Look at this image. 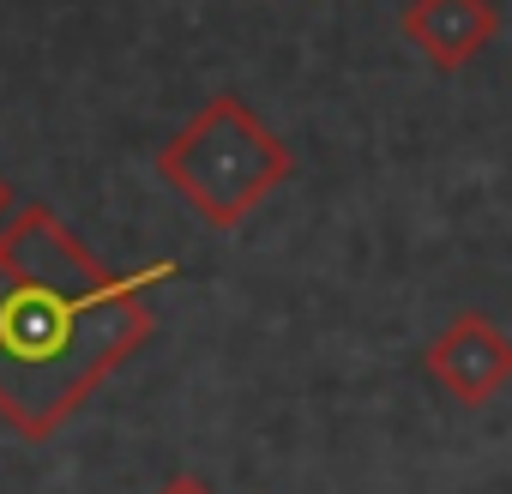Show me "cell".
<instances>
[{
  "instance_id": "cell-1",
  "label": "cell",
  "mask_w": 512,
  "mask_h": 494,
  "mask_svg": "<svg viewBox=\"0 0 512 494\" xmlns=\"http://www.w3.org/2000/svg\"><path fill=\"white\" fill-rule=\"evenodd\" d=\"M169 272L175 266H145L115 278L43 205L13 211L0 223V416L25 440L61 434V422L151 338L139 290Z\"/></svg>"
},
{
  "instance_id": "cell-2",
  "label": "cell",
  "mask_w": 512,
  "mask_h": 494,
  "mask_svg": "<svg viewBox=\"0 0 512 494\" xmlns=\"http://www.w3.org/2000/svg\"><path fill=\"white\" fill-rule=\"evenodd\" d=\"M163 181L199 205L211 223H241L253 205H260L284 175H290V151L253 121L241 103H211L163 157H157Z\"/></svg>"
},
{
  "instance_id": "cell-3",
  "label": "cell",
  "mask_w": 512,
  "mask_h": 494,
  "mask_svg": "<svg viewBox=\"0 0 512 494\" xmlns=\"http://www.w3.org/2000/svg\"><path fill=\"white\" fill-rule=\"evenodd\" d=\"M428 374L458 398V404H488L506 380H512V338L482 320V314H458L434 344H428Z\"/></svg>"
},
{
  "instance_id": "cell-4",
  "label": "cell",
  "mask_w": 512,
  "mask_h": 494,
  "mask_svg": "<svg viewBox=\"0 0 512 494\" xmlns=\"http://www.w3.org/2000/svg\"><path fill=\"white\" fill-rule=\"evenodd\" d=\"M410 31L428 43V55L434 61H464V55H476L482 49V37H488V13L476 7V0H428V7L410 19Z\"/></svg>"
},
{
  "instance_id": "cell-5",
  "label": "cell",
  "mask_w": 512,
  "mask_h": 494,
  "mask_svg": "<svg viewBox=\"0 0 512 494\" xmlns=\"http://www.w3.org/2000/svg\"><path fill=\"white\" fill-rule=\"evenodd\" d=\"M157 494H217L205 476H193V470H175V476H163V488Z\"/></svg>"
},
{
  "instance_id": "cell-6",
  "label": "cell",
  "mask_w": 512,
  "mask_h": 494,
  "mask_svg": "<svg viewBox=\"0 0 512 494\" xmlns=\"http://www.w3.org/2000/svg\"><path fill=\"white\" fill-rule=\"evenodd\" d=\"M0 211H7V181H0Z\"/></svg>"
}]
</instances>
